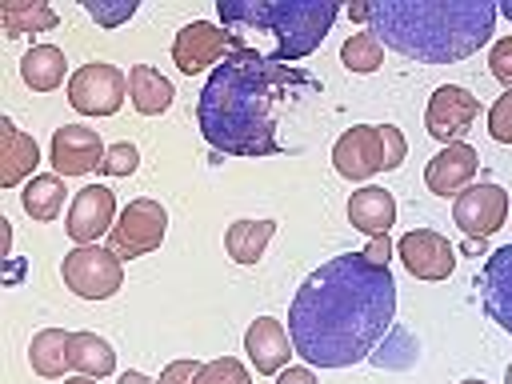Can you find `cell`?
<instances>
[{"label":"cell","instance_id":"6da1fadb","mask_svg":"<svg viewBox=\"0 0 512 384\" xmlns=\"http://www.w3.org/2000/svg\"><path fill=\"white\" fill-rule=\"evenodd\" d=\"M396 316V280L364 252H340L304 276L288 304V336L312 368H352L372 356Z\"/></svg>","mask_w":512,"mask_h":384},{"label":"cell","instance_id":"7a4b0ae2","mask_svg":"<svg viewBox=\"0 0 512 384\" xmlns=\"http://www.w3.org/2000/svg\"><path fill=\"white\" fill-rule=\"evenodd\" d=\"M312 92H320V84L308 72L244 44L212 68L196 100V120L204 140L224 156H276L284 152L276 136V108L288 96Z\"/></svg>","mask_w":512,"mask_h":384},{"label":"cell","instance_id":"3957f363","mask_svg":"<svg viewBox=\"0 0 512 384\" xmlns=\"http://www.w3.org/2000/svg\"><path fill=\"white\" fill-rule=\"evenodd\" d=\"M348 16L416 64H456L492 40L500 12L488 0H368Z\"/></svg>","mask_w":512,"mask_h":384},{"label":"cell","instance_id":"277c9868","mask_svg":"<svg viewBox=\"0 0 512 384\" xmlns=\"http://www.w3.org/2000/svg\"><path fill=\"white\" fill-rule=\"evenodd\" d=\"M216 12L228 32L260 28L276 36V48L268 52L272 60H300L312 56L324 36L332 32V20L340 16L336 0H216Z\"/></svg>","mask_w":512,"mask_h":384},{"label":"cell","instance_id":"5b68a950","mask_svg":"<svg viewBox=\"0 0 512 384\" xmlns=\"http://www.w3.org/2000/svg\"><path fill=\"white\" fill-rule=\"evenodd\" d=\"M408 156V140L396 124H352L332 144V168L344 180H368L376 172H396Z\"/></svg>","mask_w":512,"mask_h":384},{"label":"cell","instance_id":"8992f818","mask_svg":"<svg viewBox=\"0 0 512 384\" xmlns=\"http://www.w3.org/2000/svg\"><path fill=\"white\" fill-rule=\"evenodd\" d=\"M60 276H64V288L76 292L80 300H108L124 284V260L112 248L76 244L72 252H64Z\"/></svg>","mask_w":512,"mask_h":384},{"label":"cell","instance_id":"52a82bcc","mask_svg":"<svg viewBox=\"0 0 512 384\" xmlns=\"http://www.w3.org/2000/svg\"><path fill=\"white\" fill-rule=\"evenodd\" d=\"M164 232H168V212L160 200L152 196H136L120 208L112 232H108V248L120 256V260H136V256H148L164 244Z\"/></svg>","mask_w":512,"mask_h":384},{"label":"cell","instance_id":"ba28073f","mask_svg":"<svg viewBox=\"0 0 512 384\" xmlns=\"http://www.w3.org/2000/svg\"><path fill=\"white\" fill-rule=\"evenodd\" d=\"M128 96V76L116 64H84L68 76V104L84 116H116Z\"/></svg>","mask_w":512,"mask_h":384},{"label":"cell","instance_id":"9c48e42d","mask_svg":"<svg viewBox=\"0 0 512 384\" xmlns=\"http://www.w3.org/2000/svg\"><path fill=\"white\" fill-rule=\"evenodd\" d=\"M232 48H244V36L240 32H228V28L212 24V20H192L172 40V64L184 76H196L208 64H220Z\"/></svg>","mask_w":512,"mask_h":384},{"label":"cell","instance_id":"30bf717a","mask_svg":"<svg viewBox=\"0 0 512 384\" xmlns=\"http://www.w3.org/2000/svg\"><path fill=\"white\" fill-rule=\"evenodd\" d=\"M452 220L456 228L468 236V240H488L492 232L504 228L508 220V192L492 180H480V184H468L456 204H452Z\"/></svg>","mask_w":512,"mask_h":384},{"label":"cell","instance_id":"8fae6325","mask_svg":"<svg viewBox=\"0 0 512 384\" xmlns=\"http://www.w3.org/2000/svg\"><path fill=\"white\" fill-rule=\"evenodd\" d=\"M476 112H480V100H476L468 88H460V84H440V88L432 92V100H428L424 128H428L432 140L452 144V140H460V136L472 128Z\"/></svg>","mask_w":512,"mask_h":384},{"label":"cell","instance_id":"7c38bea8","mask_svg":"<svg viewBox=\"0 0 512 384\" xmlns=\"http://www.w3.org/2000/svg\"><path fill=\"white\" fill-rule=\"evenodd\" d=\"M104 140L96 136V128L84 124H64L52 132L48 144V160L56 168V176H88L92 168H104Z\"/></svg>","mask_w":512,"mask_h":384},{"label":"cell","instance_id":"4fadbf2b","mask_svg":"<svg viewBox=\"0 0 512 384\" xmlns=\"http://www.w3.org/2000/svg\"><path fill=\"white\" fill-rule=\"evenodd\" d=\"M396 256L404 260V268L416 280H448L452 268H456V248L440 232H432V228L404 232L400 244H396Z\"/></svg>","mask_w":512,"mask_h":384},{"label":"cell","instance_id":"5bb4252c","mask_svg":"<svg viewBox=\"0 0 512 384\" xmlns=\"http://www.w3.org/2000/svg\"><path fill=\"white\" fill-rule=\"evenodd\" d=\"M116 224V196L104 184H84L64 216V232L76 244H96L104 232H112Z\"/></svg>","mask_w":512,"mask_h":384},{"label":"cell","instance_id":"9a60e30c","mask_svg":"<svg viewBox=\"0 0 512 384\" xmlns=\"http://www.w3.org/2000/svg\"><path fill=\"white\" fill-rule=\"evenodd\" d=\"M476 288H480V304H484L488 320H496L512 336V244L488 252V260L476 276Z\"/></svg>","mask_w":512,"mask_h":384},{"label":"cell","instance_id":"2e32d148","mask_svg":"<svg viewBox=\"0 0 512 384\" xmlns=\"http://www.w3.org/2000/svg\"><path fill=\"white\" fill-rule=\"evenodd\" d=\"M476 164H480V160H476V148L464 144V140H452V144H444V148L428 160L424 184H428L432 196H460V192L472 184Z\"/></svg>","mask_w":512,"mask_h":384},{"label":"cell","instance_id":"e0dca14e","mask_svg":"<svg viewBox=\"0 0 512 384\" xmlns=\"http://www.w3.org/2000/svg\"><path fill=\"white\" fill-rule=\"evenodd\" d=\"M244 352H248V360L256 364L260 376H280V372L288 368V356H292L296 348H292V336H288V328H284L280 320L260 316V320H252L248 332H244Z\"/></svg>","mask_w":512,"mask_h":384},{"label":"cell","instance_id":"ac0fdd59","mask_svg":"<svg viewBox=\"0 0 512 384\" xmlns=\"http://www.w3.org/2000/svg\"><path fill=\"white\" fill-rule=\"evenodd\" d=\"M36 164H40V144L4 116L0 120V184L16 188L20 180L36 176Z\"/></svg>","mask_w":512,"mask_h":384},{"label":"cell","instance_id":"d6986e66","mask_svg":"<svg viewBox=\"0 0 512 384\" xmlns=\"http://www.w3.org/2000/svg\"><path fill=\"white\" fill-rule=\"evenodd\" d=\"M348 224L356 232H364L368 240L372 236H388V228L396 224V196L388 188H380V184H364L348 200Z\"/></svg>","mask_w":512,"mask_h":384},{"label":"cell","instance_id":"ffe728a7","mask_svg":"<svg viewBox=\"0 0 512 384\" xmlns=\"http://www.w3.org/2000/svg\"><path fill=\"white\" fill-rule=\"evenodd\" d=\"M128 96H132V108H136L140 116H160V112L172 108L176 88H172V80H168L160 68H152V64H132V68H128Z\"/></svg>","mask_w":512,"mask_h":384},{"label":"cell","instance_id":"44dd1931","mask_svg":"<svg viewBox=\"0 0 512 384\" xmlns=\"http://www.w3.org/2000/svg\"><path fill=\"white\" fill-rule=\"evenodd\" d=\"M64 72H68V60L56 44H32L20 60V80L32 92H56L64 84Z\"/></svg>","mask_w":512,"mask_h":384},{"label":"cell","instance_id":"7402d4cb","mask_svg":"<svg viewBox=\"0 0 512 384\" xmlns=\"http://www.w3.org/2000/svg\"><path fill=\"white\" fill-rule=\"evenodd\" d=\"M272 236H276V220H232L224 232V252L236 264H260Z\"/></svg>","mask_w":512,"mask_h":384},{"label":"cell","instance_id":"603a6c76","mask_svg":"<svg viewBox=\"0 0 512 384\" xmlns=\"http://www.w3.org/2000/svg\"><path fill=\"white\" fill-rule=\"evenodd\" d=\"M68 340H72V332H64V328H40L28 344L32 372L44 380H64V368H72L68 364Z\"/></svg>","mask_w":512,"mask_h":384},{"label":"cell","instance_id":"cb8c5ba5","mask_svg":"<svg viewBox=\"0 0 512 384\" xmlns=\"http://www.w3.org/2000/svg\"><path fill=\"white\" fill-rule=\"evenodd\" d=\"M68 364L80 372V376H92V380H104L116 372V352L104 336L96 332H72L68 340Z\"/></svg>","mask_w":512,"mask_h":384},{"label":"cell","instance_id":"d4e9b609","mask_svg":"<svg viewBox=\"0 0 512 384\" xmlns=\"http://www.w3.org/2000/svg\"><path fill=\"white\" fill-rule=\"evenodd\" d=\"M0 28H4V36L52 32L56 28V8L44 4V0H8V4H0Z\"/></svg>","mask_w":512,"mask_h":384},{"label":"cell","instance_id":"484cf974","mask_svg":"<svg viewBox=\"0 0 512 384\" xmlns=\"http://www.w3.org/2000/svg\"><path fill=\"white\" fill-rule=\"evenodd\" d=\"M64 176H56V172H44V176H32L28 184H24V192H20V204H24V212L32 216V220H40V224H52L60 212H64Z\"/></svg>","mask_w":512,"mask_h":384},{"label":"cell","instance_id":"4316f807","mask_svg":"<svg viewBox=\"0 0 512 384\" xmlns=\"http://www.w3.org/2000/svg\"><path fill=\"white\" fill-rule=\"evenodd\" d=\"M340 64H344L348 72H356V76L376 72V68L384 64V44H380V36H376L372 28L352 32V36L340 44Z\"/></svg>","mask_w":512,"mask_h":384},{"label":"cell","instance_id":"83f0119b","mask_svg":"<svg viewBox=\"0 0 512 384\" xmlns=\"http://www.w3.org/2000/svg\"><path fill=\"white\" fill-rule=\"evenodd\" d=\"M196 384H252V376L236 356H216V360H208L200 368Z\"/></svg>","mask_w":512,"mask_h":384},{"label":"cell","instance_id":"f1b7e54d","mask_svg":"<svg viewBox=\"0 0 512 384\" xmlns=\"http://www.w3.org/2000/svg\"><path fill=\"white\" fill-rule=\"evenodd\" d=\"M84 12L96 24H104V28H120V24H128L136 16V0H116V4H108V0H84Z\"/></svg>","mask_w":512,"mask_h":384},{"label":"cell","instance_id":"f546056e","mask_svg":"<svg viewBox=\"0 0 512 384\" xmlns=\"http://www.w3.org/2000/svg\"><path fill=\"white\" fill-rule=\"evenodd\" d=\"M488 136L496 144H512V88L496 96V104L488 108Z\"/></svg>","mask_w":512,"mask_h":384},{"label":"cell","instance_id":"4dcf8cb0","mask_svg":"<svg viewBox=\"0 0 512 384\" xmlns=\"http://www.w3.org/2000/svg\"><path fill=\"white\" fill-rule=\"evenodd\" d=\"M136 164H140V152H136V144H128V140H120V144H112V148L104 152V172H108V176H132Z\"/></svg>","mask_w":512,"mask_h":384},{"label":"cell","instance_id":"1f68e13d","mask_svg":"<svg viewBox=\"0 0 512 384\" xmlns=\"http://www.w3.org/2000/svg\"><path fill=\"white\" fill-rule=\"evenodd\" d=\"M488 72L504 84V92L512 88V36H504V40L492 44V52H488Z\"/></svg>","mask_w":512,"mask_h":384},{"label":"cell","instance_id":"d6a6232c","mask_svg":"<svg viewBox=\"0 0 512 384\" xmlns=\"http://www.w3.org/2000/svg\"><path fill=\"white\" fill-rule=\"evenodd\" d=\"M200 360H172L164 372H160V380L156 384H196V376H200Z\"/></svg>","mask_w":512,"mask_h":384},{"label":"cell","instance_id":"836d02e7","mask_svg":"<svg viewBox=\"0 0 512 384\" xmlns=\"http://www.w3.org/2000/svg\"><path fill=\"white\" fill-rule=\"evenodd\" d=\"M364 256H368L372 264H384V268H388V260H392V240H388V236H372L368 248H364Z\"/></svg>","mask_w":512,"mask_h":384},{"label":"cell","instance_id":"e575fe53","mask_svg":"<svg viewBox=\"0 0 512 384\" xmlns=\"http://www.w3.org/2000/svg\"><path fill=\"white\" fill-rule=\"evenodd\" d=\"M276 384H320V380H316L312 368H284V372L276 376Z\"/></svg>","mask_w":512,"mask_h":384},{"label":"cell","instance_id":"d590c367","mask_svg":"<svg viewBox=\"0 0 512 384\" xmlns=\"http://www.w3.org/2000/svg\"><path fill=\"white\" fill-rule=\"evenodd\" d=\"M116 384H156V380H148L144 372H136V368H132V372H120V380H116Z\"/></svg>","mask_w":512,"mask_h":384},{"label":"cell","instance_id":"8d00e7d4","mask_svg":"<svg viewBox=\"0 0 512 384\" xmlns=\"http://www.w3.org/2000/svg\"><path fill=\"white\" fill-rule=\"evenodd\" d=\"M496 12H500V16H508V20H512V0H504V4H496Z\"/></svg>","mask_w":512,"mask_h":384},{"label":"cell","instance_id":"74e56055","mask_svg":"<svg viewBox=\"0 0 512 384\" xmlns=\"http://www.w3.org/2000/svg\"><path fill=\"white\" fill-rule=\"evenodd\" d=\"M64 384H96V380H92V376H68Z\"/></svg>","mask_w":512,"mask_h":384},{"label":"cell","instance_id":"f35d334b","mask_svg":"<svg viewBox=\"0 0 512 384\" xmlns=\"http://www.w3.org/2000/svg\"><path fill=\"white\" fill-rule=\"evenodd\" d=\"M460 384H488V380H476V376H468V380H460Z\"/></svg>","mask_w":512,"mask_h":384},{"label":"cell","instance_id":"ab89813d","mask_svg":"<svg viewBox=\"0 0 512 384\" xmlns=\"http://www.w3.org/2000/svg\"><path fill=\"white\" fill-rule=\"evenodd\" d=\"M504 384H512V364H508V372H504Z\"/></svg>","mask_w":512,"mask_h":384}]
</instances>
